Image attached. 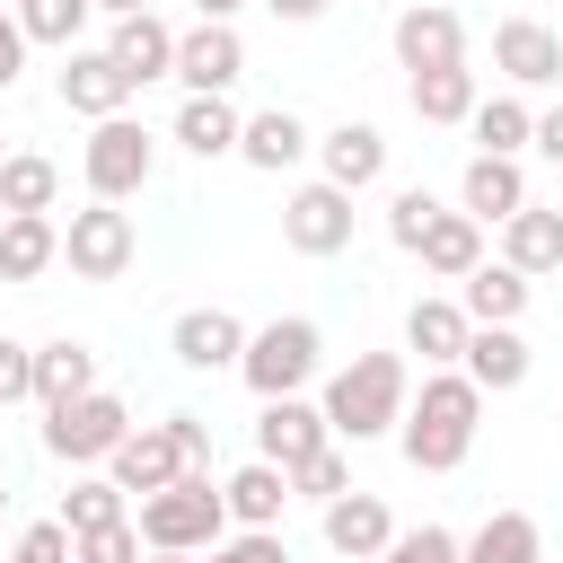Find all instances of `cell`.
<instances>
[{"instance_id": "6da1fadb", "label": "cell", "mask_w": 563, "mask_h": 563, "mask_svg": "<svg viewBox=\"0 0 563 563\" xmlns=\"http://www.w3.org/2000/svg\"><path fill=\"white\" fill-rule=\"evenodd\" d=\"M475 422H484V387H475L466 369H431V378H422V396H405L396 449H405V466H413V475H449V466H466Z\"/></svg>"}, {"instance_id": "7a4b0ae2", "label": "cell", "mask_w": 563, "mask_h": 563, "mask_svg": "<svg viewBox=\"0 0 563 563\" xmlns=\"http://www.w3.org/2000/svg\"><path fill=\"white\" fill-rule=\"evenodd\" d=\"M405 396H413V378H405L396 352H352V361L325 378V405H317V413H325L334 440L361 449V440H387V431L405 422Z\"/></svg>"}, {"instance_id": "3957f363", "label": "cell", "mask_w": 563, "mask_h": 563, "mask_svg": "<svg viewBox=\"0 0 563 563\" xmlns=\"http://www.w3.org/2000/svg\"><path fill=\"white\" fill-rule=\"evenodd\" d=\"M141 545L150 554H211L220 537H229V501H220V484H211V466H185L167 493H150L141 501Z\"/></svg>"}, {"instance_id": "277c9868", "label": "cell", "mask_w": 563, "mask_h": 563, "mask_svg": "<svg viewBox=\"0 0 563 563\" xmlns=\"http://www.w3.org/2000/svg\"><path fill=\"white\" fill-rule=\"evenodd\" d=\"M317 361H325V334H317V317H273V325H255L246 334V352H238V378L273 405V396H299L308 378H317Z\"/></svg>"}, {"instance_id": "5b68a950", "label": "cell", "mask_w": 563, "mask_h": 563, "mask_svg": "<svg viewBox=\"0 0 563 563\" xmlns=\"http://www.w3.org/2000/svg\"><path fill=\"white\" fill-rule=\"evenodd\" d=\"M79 167H88V194H97V202H132V194L150 185V167H158V141H150L132 114H106V123L88 132Z\"/></svg>"}, {"instance_id": "8992f818", "label": "cell", "mask_w": 563, "mask_h": 563, "mask_svg": "<svg viewBox=\"0 0 563 563\" xmlns=\"http://www.w3.org/2000/svg\"><path fill=\"white\" fill-rule=\"evenodd\" d=\"M123 431H132V413H123V396H79V405H62V413H44V449L53 457H70V466H106L114 449H123Z\"/></svg>"}, {"instance_id": "52a82bcc", "label": "cell", "mask_w": 563, "mask_h": 563, "mask_svg": "<svg viewBox=\"0 0 563 563\" xmlns=\"http://www.w3.org/2000/svg\"><path fill=\"white\" fill-rule=\"evenodd\" d=\"M62 255H70L79 282H114V273L132 264V211H123V202H88V211H70Z\"/></svg>"}, {"instance_id": "ba28073f", "label": "cell", "mask_w": 563, "mask_h": 563, "mask_svg": "<svg viewBox=\"0 0 563 563\" xmlns=\"http://www.w3.org/2000/svg\"><path fill=\"white\" fill-rule=\"evenodd\" d=\"M493 70H501L510 88H554V79H563V35H554L545 18H501V26H493Z\"/></svg>"}, {"instance_id": "9c48e42d", "label": "cell", "mask_w": 563, "mask_h": 563, "mask_svg": "<svg viewBox=\"0 0 563 563\" xmlns=\"http://www.w3.org/2000/svg\"><path fill=\"white\" fill-rule=\"evenodd\" d=\"M238 70H246L238 26H185V35H176V70H167V79H185V97H229Z\"/></svg>"}, {"instance_id": "30bf717a", "label": "cell", "mask_w": 563, "mask_h": 563, "mask_svg": "<svg viewBox=\"0 0 563 563\" xmlns=\"http://www.w3.org/2000/svg\"><path fill=\"white\" fill-rule=\"evenodd\" d=\"M282 238H290L299 255H343V246H352V194H334L325 176L299 185V194L282 202Z\"/></svg>"}, {"instance_id": "8fae6325", "label": "cell", "mask_w": 563, "mask_h": 563, "mask_svg": "<svg viewBox=\"0 0 563 563\" xmlns=\"http://www.w3.org/2000/svg\"><path fill=\"white\" fill-rule=\"evenodd\" d=\"M396 62H405V70H449V62H466V26H457V9L413 0V9L396 18Z\"/></svg>"}, {"instance_id": "7c38bea8", "label": "cell", "mask_w": 563, "mask_h": 563, "mask_svg": "<svg viewBox=\"0 0 563 563\" xmlns=\"http://www.w3.org/2000/svg\"><path fill=\"white\" fill-rule=\"evenodd\" d=\"M317 158H325V185H334V194H369V185L387 176V132L343 114V123L317 141Z\"/></svg>"}, {"instance_id": "4fadbf2b", "label": "cell", "mask_w": 563, "mask_h": 563, "mask_svg": "<svg viewBox=\"0 0 563 563\" xmlns=\"http://www.w3.org/2000/svg\"><path fill=\"white\" fill-rule=\"evenodd\" d=\"M325 440H334V431H325V413H317V405H299V396H273V405H264V422H255V457H264V466H282V475H290L299 457H317Z\"/></svg>"}, {"instance_id": "5bb4252c", "label": "cell", "mask_w": 563, "mask_h": 563, "mask_svg": "<svg viewBox=\"0 0 563 563\" xmlns=\"http://www.w3.org/2000/svg\"><path fill=\"white\" fill-rule=\"evenodd\" d=\"M62 106L70 114H88V123H106V114H123L132 106V79L114 70V53H62Z\"/></svg>"}, {"instance_id": "9a60e30c", "label": "cell", "mask_w": 563, "mask_h": 563, "mask_svg": "<svg viewBox=\"0 0 563 563\" xmlns=\"http://www.w3.org/2000/svg\"><path fill=\"white\" fill-rule=\"evenodd\" d=\"M114 70L132 79V88H150V79H167L176 70V26L158 18V9H141V18H114Z\"/></svg>"}, {"instance_id": "2e32d148", "label": "cell", "mask_w": 563, "mask_h": 563, "mask_svg": "<svg viewBox=\"0 0 563 563\" xmlns=\"http://www.w3.org/2000/svg\"><path fill=\"white\" fill-rule=\"evenodd\" d=\"M106 475H114V493H141V501H150V493H167V484L185 475V457H176V440L150 422V431H123V449L106 457Z\"/></svg>"}, {"instance_id": "e0dca14e", "label": "cell", "mask_w": 563, "mask_h": 563, "mask_svg": "<svg viewBox=\"0 0 563 563\" xmlns=\"http://www.w3.org/2000/svg\"><path fill=\"white\" fill-rule=\"evenodd\" d=\"M387 537H396V519H387V501H378V493H334V501H325V545H334V554L378 563V554H387Z\"/></svg>"}, {"instance_id": "ac0fdd59", "label": "cell", "mask_w": 563, "mask_h": 563, "mask_svg": "<svg viewBox=\"0 0 563 563\" xmlns=\"http://www.w3.org/2000/svg\"><path fill=\"white\" fill-rule=\"evenodd\" d=\"M167 343H176V361H185V369H238V352H246V325H238L229 308H185Z\"/></svg>"}, {"instance_id": "d6986e66", "label": "cell", "mask_w": 563, "mask_h": 563, "mask_svg": "<svg viewBox=\"0 0 563 563\" xmlns=\"http://www.w3.org/2000/svg\"><path fill=\"white\" fill-rule=\"evenodd\" d=\"M457 369H466L484 396L528 387V343H519V325H475V334H466V352H457Z\"/></svg>"}, {"instance_id": "ffe728a7", "label": "cell", "mask_w": 563, "mask_h": 563, "mask_svg": "<svg viewBox=\"0 0 563 563\" xmlns=\"http://www.w3.org/2000/svg\"><path fill=\"white\" fill-rule=\"evenodd\" d=\"M501 264L528 273V282L554 273V264H563V202H554V211H537V202L510 211V220H501Z\"/></svg>"}, {"instance_id": "44dd1931", "label": "cell", "mask_w": 563, "mask_h": 563, "mask_svg": "<svg viewBox=\"0 0 563 563\" xmlns=\"http://www.w3.org/2000/svg\"><path fill=\"white\" fill-rule=\"evenodd\" d=\"M457 194H466V220H475V229H484V220H510V211H528V176H519V158H484V150H475Z\"/></svg>"}, {"instance_id": "7402d4cb", "label": "cell", "mask_w": 563, "mask_h": 563, "mask_svg": "<svg viewBox=\"0 0 563 563\" xmlns=\"http://www.w3.org/2000/svg\"><path fill=\"white\" fill-rule=\"evenodd\" d=\"M528 273H510V264H475L466 282H457V308H466V325H519V308H528Z\"/></svg>"}, {"instance_id": "603a6c76", "label": "cell", "mask_w": 563, "mask_h": 563, "mask_svg": "<svg viewBox=\"0 0 563 563\" xmlns=\"http://www.w3.org/2000/svg\"><path fill=\"white\" fill-rule=\"evenodd\" d=\"M466 334H475V325H466L457 299H413V308H405V352H422L431 369H457Z\"/></svg>"}, {"instance_id": "cb8c5ba5", "label": "cell", "mask_w": 563, "mask_h": 563, "mask_svg": "<svg viewBox=\"0 0 563 563\" xmlns=\"http://www.w3.org/2000/svg\"><path fill=\"white\" fill-rule=\"evenodd\" d=\"M79 396H97V352L62 334V343H44V352H35V405H44V413H62V405H79Z\"/></svg>"}, {"instance_id": "d4e9b609", "label": "cell", "mask_w": 563, "mask_h": 563, "mask_svg": "<svg viewBox=\"0 0 563 563\" xmlns=\"http://www.w3.org/2000/svg\"><path fill=\"white\" fill-rule=\"evenodd\" d=\"M44 264H62L53 211H9V220H0V282H35Z\"/></svg>"}, {"instance_id": "484cf974", "label": "cell", "mask_w": 563, "mask_h": 563, "mask_svg": "<svg viewBox=\"0 0 563 563\" xmlns=\"http://www.w3.org/2000/svg\"><path fill=\"white\" fill-rule=\"evenodd\" d=\"M299 150H308V123H299L290 106H264V114H246V123H238V158H246V167H264V176H282Z\"/></svg>"}, {"instance_id": "4316f807", "label": "cell", "mask_w": 563, "mask_h": 563, "mask_svg": "<svg viewBox=\"0 0 563 563\" xmlns=\"http://www.w3.org/2000/svg\"><path fill=\"white\" fill-rule=\"evenodd\" d=\"M457 563H545V537L528 510H493L475 537H457Z\"/></svg>"}, {"instance_id": "83f0119b", "label": "cell", "mask_w": 563, "mask_h": 563, "mask_svg": "<svg viewBox=\"0 0 563 563\" xmlns=\"http://www.w3.org/2000/svg\"><path fill=\"white\" fill-rule=\"evenodd\" d=\"M413 255H422V273H440V282H466V273L484 264V229H475L466 211H440V220L422 229V246H413Z\"/></svg>"}, {"instance_id": "f1b7e54d", "label": "cell", "mask_w": 563, "mask_h": 563, "mask_svg": "<svg viewBox=\"0 0 563 563\" xmlns=\"http://www.w3.org/2000/svg\"><path fill=\"white\" fill-rule=\"evenodd\" d=\"M220 501H229V519H238V528H282V501H290V475L255 457V466H238V475L220 484Z\"/></svg>"}, {"instance_id": "f546056e", "label": "cell", "mask_w": 563, "mask_h": 563, "mask_svg": "<svg viewBox=\"0 0 563 563\" xmlns=\"http://www.w3.org/2000/svg\"><path fill=\"white\" fill-rule=\"evenodd\" d=\"M466 132H475V150H484V158H519V150L537 141V114H528L519 97H475Z\"/></svg>"}, {"instance_id": "4dcf8cb0", "label": "cell", "mask_w": 563, "mask_h": 563, "mask_svg": "<svg viewBox=\"0 0 563 563\" xmlns=\"http://www.w3.org/2000/svg\"><path fill=\"white\" fill-rule=\"evenodd\" d=\"M238 123H246V114H238L229 97H185V106H176V141H185L194 158H229V150H238Z\"/></svg>"}, {"instance_id": "1f68e13d", "label": "cell", "mask_w": 563, "mask_h": 563, "mask_svg": "<svg viewBox=\"0 0 563 563\" xmlns=\"http://www.w3.org/2000/svg\"><path fill=\"white\" fill-rule=\"evenodd\" d=\"M413 114H422V123H466V114H475V70H466V62L413 70Z\"/></svg>"}, {"instance_id": "d6a6232c", "label": "cell", "mask_w": 563, "mask_h": 563, "mask_svg": "<svg viewBox=\"0 0 563 563\" xmlns=\"http://www.w3.org/2000/svg\"><path fill=\"white\" fill-rule=\"evenodd\" d=\"M53 194H62V167L53 158H35V150L0 158V220L9 211H53Z\"/></svg>"}, {"instance_id": "836d02e7", "label": "cell", "mask_w": 563, "mask_h": 563, "mask_svg": "<svg viewBox=\"0 0 563 563\" xmlns=\"http://www.w3.org/2000/svg\"><path fill=\"white\" fill-rule=\"evenodd\" d=\"M88 18H97L88 0H18V35H26V44H62V53H70Z\"/></svg>"}, {"instance_id": "e575fe53", "label": "cell", "mask_w": 563, "mask_h": 563, "mask_svg": "<svg viewBox=\"0 0 563 563\" xmlns=\"http://www.w3.org/2000/svg\"><path fill=\"white\" fill-rule=\"evenodd\" d=\"M123 519V493H114V475H79L70 493H62V528L70 537H88V528H114Z\"/></svg>"}, {"instance_id": "d590c367", "label": "cell", "mask_w": 563, "mask_h": 563, "mask_svg": "<svg viewBox=\"0 0 563 563\" xmlns=\"http://www.w3.org/2000/svg\"><path fill=\"white\" fill-rule=\"evenodd\" d=\"M290 493H308V501H334V493H352V466H343V449L325 440L317 457H299V466H290Z\"/></svg>"}, {"instance_id": "8d00e7d4", "label": "cell", "mask_w": 563, "mask_h": 563, "mask_svg": "<svg viewBox=\"0 0 563 563\" xmlns=\"http://www.w3.org/2000/svg\"><path fill=\"white\" fill-rule=\"evenodd\" d=\"M378 563H457V537H449L440 519H422V528H396Z\"/></svg>"}, {"instance_id": "74e56055", "label": "cell", "mask_w": 563, "mask_h": 563, "mask_svg": "<svg viewBox=\"0 0 563 563\" xmlns=\"http://www.w3.org/2000/svg\"><path fill=\"white\" fill-rule=\"evenodd\" d=\"M431 220H440V202H431V185H405V194L387 202V238H396L405 255L422 246V229H431Z\"/></svg>"}, {"instance_id": "f35d334b", "label": "cell", "mask_w": 563, "mask_h": 563, "mask_svg": "<svg viewBox=\"0 0 563 563\" xmlns=\"http://www.w3.org/2000/svg\"><path fill=\"white\" fill-rule=\"evenodd\" d=\"M9 563H79V537L62 528V519H35L26 537H18V554Z\"/></svg>"}, {"instance_id": "ab89813d", "label": "cell", "mask_w": 563, "mask_h": 563, "mask_svg": "<svg viewBox=\"0 0 563 563\" xmlns=\"http://www.w3.org/2000/svg\"><path fill=\"white\" fill-rule=\"evenodd\" d=\"M211 563H290V545H282V528H238L211 545Z\"/></svg>"}, {"instance_id": "60d3db41", "label": "cell", "mask_w": 563, "mask_h": 563, "mask_svg": "<svg viewBox=\"0 0 563 563\" xmlns=\"http://www.w3.org/2000/svg\"><path fill=\"white\" fill-rule=\"evenodd\" d=\"M79 563H141V528H132V519L88 528V537H79Z\"/></svg>"}, {"instance_id": "b9f144b4", "label": "cell", "mask_w": 563, "mask_h": 563, "mask_svg": "<svg viewBox=\"0 0 563 563\" xmlns=\"http://www.w3.org/2000/svg\"><path fill=\"white\" fill-rule=\"evenodd\" d=\"M26 396H35V352L0 334V405H26Z\"/></svg>"}, {"instance_id": "7bdbcfd3", "label": "cell", "mask_w": 563, "mask_h": 563, "mask_svg": "<svg viewBox=\"0 0 563 563\" xmlns=\"http://www.w3.org/2000/svg\"><path fill=\"white\" fill-rule=\"evenodd\" d=\"M158 431L176 440V457H185V466H202V457H211V431H202V413H167Z\"/></svg>"}, {"instance_id": "ee69618b", "label": "cell", "mask_w": 563, "mask_h": 563, "mask_svg": "<svg viewBox=\"0 0 563 563\" xmlns=\"http://www.w3.org/2000/svg\"><path fill=\"white\" fill-rule=\"evenodd\" d=\"M26 70V35H18V18H0V88Z\"/></svg>"}, {"instance_id": "f6af8a7d", "label": "cell", "mask_w": 563, "mask_h": 563, "mask_svg": "<svg viewBox=\"0 0 563 563\" xmlns=\"http://www.w3.org/2000/svg\"><path fill=\"white\" fill-rule=\"evenodd\" d=\"M528 150H545V158L563 167V106H554V114H537V141H528Z\"/></svg>"}, {"instance_id": "bcb514c9", "label": "cell", "mask_w": 563, "mask_h": 563, "mask_svg": "<svg viewBox=\"0 0 563 563\" xmlns=\"http://www.w3.org/2000/svg\"><path fill=\"white\" fill-rule=\"evenodd\" d=\"M273 18H290V26H308V18H325V0H264Z\"/></svg>"}, {"instance_id": "7dc6e473", "label": "cell", "mask_w": 563, "mask_h": 563, "mask_svg": "<svg viewBox=\"0 0 563 563\" xmlns=\"http://www.w3.org/2000/svg\"><path fill=\"white\" fill-rule=\"evenodd\" d=\"M194 9H202V26H229V18L246 9V0H194Z\"/></svg>"}, {"instance_id": "c3c4849f", "label": "cell", "mask_w": 563, "mask_h": 563, "mask_svg": "<svg viewBox=\"0 0 563 563\" xmlns=\"http://www.w3.org/2000/svg\"><path fill=\"white\" fill-rule=\"evenodd\" d=\"M88 9H106V18H141L150 0H88Z\"/></svg>"}, {"instance_id": "681fc988", "label": "cell", "mask_w": 563, "mask_h": 563, "mask_svg": "<svg viewBox=\"0 0 563 563\" xmlns=\"http://www.w3.org/2000/svg\"><path fill=\"white\" fill-rule=\"evenodd\" d=\"M150 563H194V554H150Z\"/></svg>"}, {"instance_id": "f907efd6", "label": "cell", "mask_w": 563, "mask_h": 563, "mask_svg": "<svg viewBox=\"0 0 563 563\" xmlns=\"http://www.w3.org/2000/svg\"><path fill=\"white\" fill-rule=\"evenodd\" d=\"M0 510H9V484H0Z\"/></svg>"}, {"instance_id": "816d5d0a", "label": "cell", "mask_w": 563, "mask_h": 563, "mask_svg": "<svg viewBox=\"0 0 563 563\" xmlns=\"http://www.w3.org/2000/svg\"><path fill=\"white\" fill-rule=\"evenodd\" d=\"M554 422H563V413H554Z\"/></svg>"}, {"instance_id": "f5cc1de1", "label": "cell", "mask_w": 563, "mask_h": 563, "mask_svg": "<svg viewBox=\"0 0 563 563\" xmlns=\"http://www.w3.org/2000/svg\"><path fill=\"white\" fill-rule=\"evenodd\" d=\"M0 158H9V150H0Z\"/></svg>"}]
</instances>
